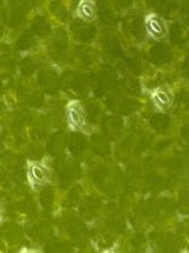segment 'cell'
I'll use <instances>...</instances> for the list:
<instances>
[{
  "mask_svg": "<svg viewBox=\"0 0 189 253\" xmlns=\"http://www.w3.org/2000/svg\"><path fill=\"white\" fill-rule=\"evenodd\" d=\"M28 183L32 190H37L49 183L51 178L50 167L46 160L42 161H28Z\"/></svg>",
  "mask_w": 189,
  "mask_h": 253,
  "instance_id": "1",
  "label": "cell"
},
{
  "mask_svg": "<svg viewBox=\"0 0 189 253\" xmlns=\"http://www.w3.org/2000/svg\"><path fill=\"white\" fill-rule=\"evenodd\" d=\"M2 220H4V214H2L1 208H0V223L2 222Z\"/></svg>",
  "mask_w": 189,
  "mask_h": 253,
  "instance_id": "6",
  "label": "cell"
},
{
  "mask_svg": "<svg viewBox=\"0 0 189 253\" xmlns=\"http://www.w3.org/2000/svg\"><path fill=\"white\" fill-rule=\"evenodd\" d=\"M145 29L150 37L161 40L167 35L168 28L165 20L156 13H150L145 17Z\"/></svg>",
  "mask_w": 189,
  "mask_h": 253,
  "instance_id": "3",
  "label": "cell"
},
{
  "mask_svg": "<svg viewBox=\"0 0 189 253\" xmlns=\"http://www.w3.org/2000/svg\"><path fill=\"white\" fill-rule=\"evenodd\" d=\"M151 100L156 107L159 108L161 111H165L167 108H169L171 101H173L171 94L165 88H156V89H153L151 92Z\"/></svg>",
  "mask_w": 189,
  "mask_h": 253,
  "instance_id": "5",
  "label": "cell"
},
{
  "mask_svg": "<svg viewBox=\"0 0 189 253\" xmlns=\"http://www.w3.org/2000/svg\"><path fill=\"white\" fill-rule=\"evenodd\" d=\"M74 17L84 22H93L96 18V5L94 0H79Z\"/></svg>",
  "mask_w": 189,
  "mask_h": 253,
  "instance_id": "4",
  "label": "cell"
},
{
  "mask_svg": "<svg viewBox=\"0 0 189 253\" xmlns=\"http://www.w3.org/2000/svg\"><path fill=\"white\" fill-rule=\"evenodd\" d=\"M66 122L70 131H84L87 126L85 106L80 100H69L66 105Z\"/></svg>",
  "mask_w": 189,
  "mask_h": 253,
  "instance_id": "2",
  "label": "cell"
}]
</instances>
